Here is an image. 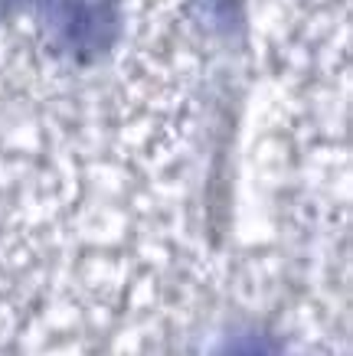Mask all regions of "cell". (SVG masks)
Here are the masks:
<instances>
[{"label": "cell", "mask_w": 353, "mask_h": 356, "mask_svg": "<svg viewBox=\"0 0 353 356\" xmlns=\"http://www.w3.org/2000/svg\"><path fill=\"white\" fill-rule=\"evenodd\" d=\"M210 356H281V346L275 337L258 334V330H242V334L223 337Z\"/></svg>", "instance_id": "obj_1"}]
</instances>
